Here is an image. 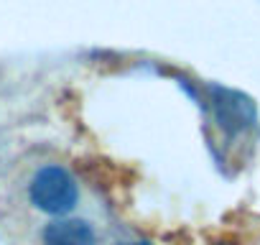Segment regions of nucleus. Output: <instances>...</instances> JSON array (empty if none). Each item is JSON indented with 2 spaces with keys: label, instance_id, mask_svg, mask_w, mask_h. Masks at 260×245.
<instances>
[{
  "label": "nucleus",
  "instance_id": "5",
  "mask_svg": "<svg viewBox=\"0 0 260 245\" xmlns=\"http://www.w3.org/2000/svg\"><path fill=\"white\" fill-rule=\"evenodd\" d=\"M219 245H235V242H219Z\"/></svg>",
  "mask_w": 260,
  "mask_h": 245
},
{
  "label": "nucleus",
  "instance_id": "1",
  "mask_svg": "<svg viewBox=\"0 0 260 245\" xmlns=\"http://www.w3.org/2000/svg\"><path fill=\"white\" fill-rule=\"evenodd\" d=\"M31 202L49 215H67L74 209L77 204V181L72 179V174L61 166H44L34 174L31 179Z\"/></svg>",
  "mask_w": 260,
  "mask_h": 245
},
{
  "label": "nucleus",
  "instance_id": "4",
  "mask_svg": "<svg viewBox=\"0 0 260 245\" xmlns=\"http://www.w3.org/2000/svg\"><path fill=\"white\" fill-rule=\"evenodd\" d=\"M122 245H151V242H122Z\"/></svg>",
  "mask_w": 260,
  "mask_h": 245
},
{
  "label": "nucleus",
  "instance_id": "2",
  "mask_svg": "<svg viewBox=\"0 0 260 245\" xmlns=\"http://www.w3.org/2000/svg\"><path fill=\"white\" fill-rule=\"evenodd\" d=\"M46 245H94V230L84 220H54L44 230Z\"/></svg>",
  "mask_w": 260,
  "mask_h": 245
},
{
  "label": "nucleus",
  "instance_id": "3",
  "mask_svg": "<svg viewBox=\"0 0 260 245\" xmlns=\"http://www.w3.org/2000/svg\"><path fill=\"white\" fill-rule=\"evenodd\" d=\"M217 107V117L224 128L230 131H240V128H247L252 117H255V110L247 100L237 97V95H230V92H222V100L214 102Z\"/></svg>",
  "mask_w": 260,
  "mask_h": 245
}]
</instances>
